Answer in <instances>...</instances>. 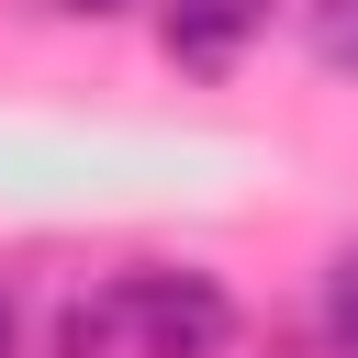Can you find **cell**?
<instances>
[{
  "mask_svg": "<svg viewBox=\"0 0 358 358\" xmlns=\"http://www.w3.org/2000/svg\"><path fill=\"white\" fill-rule=\"evenodd\" d=\"M0 358H22V291L0 280Z\"/></svg>",
  "mask_w": 358,
  "mask_h": 358,
  "instance_id": "7",
  "label": "cell"
},
{
  "mask_svg": "<svg viewBox=\"0 0 358 358\" xmlns=\"http://www.w3.org/2000/svg\"><path fill=\"white\" fill-rule=\"evenodd\" d=\"M67 22H123V11H145V0H56Z\"/></svg>",
  "mask_w": 358,
  "mask_h": 358,
  "instance_id": "6",
  "label": "cell"
},
{
  "mask_svg": "<svg viewBox=\"0 0 358 358\" xmlns=\"http://www.w3.org/2000/svg\"><path fill=\"white\" fill-rule=\"evenodd\" d=\"M313 324H324V347H336V358H358V246L324 268V302H313Z\"/></svg>",
  "mask_w": 358,
  "mask_h": 358,
  "instance_id": "5",
  "label": "cell"
},
{
  "mask_svg": "<svg viewBox=\"0 0 358 358\" xmlns=\"http://www.w3.org/2000/svg\"><path fill=\"white\" fill-rule=\"evenodd\" d=\"M112 291H123V336H134V358H235V336H246V302H235L213 268H190V257L112 268Z\"/></svg>",
  "mask_w": 358,
  "mask_h": 358,
  "instance_id": "1",
  "label": "cell"
},
{
  "mask_svg": "<svg viewBox=\"0 0 358 358\" xmlns=\"http://www.w3.org/2000/svg\"><path fill=\"white\" fill-rule=\"evenodd\" d=\"M45 358H134V336H123V291H112V280L67 291L56 324H45Z\"/></svg>",
  "mask_w": 358,
  "mask_h": 358,
  "instance_id": "3",
  "label": "cell"
},
{
  "mask_svg": "<svg viewBox=\"0 0 358 358\" xmlns=\"http://www.w3.org/2000/svg\"><path fill=\"white\" fill-rule=\"evenodd\" d=\"M302 45L324 78H358V0H302Z\"/></svg>",
  "mask_w": 358,
  "mask_h": 358,
  "instance_id": "4",
  "label": "cell"
},
{
  "mask_svg": "<svg viewBox=\"0 0 358 358\" xmlns=\"http://www.w3.org/2000/svg\"><path fill=\"white\" fill-rule=\"evenodd\" d=\"M280 11H291V0H157V56H168L179 78H235Z\"/></svg>",
  "mask_w": 358,
  "mask_h": 358,
  "instance_id": "2",
  "label": "cell"
}]
</instances>
